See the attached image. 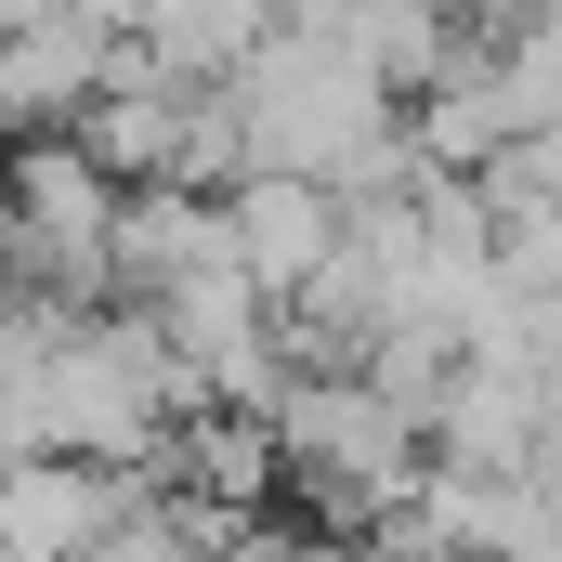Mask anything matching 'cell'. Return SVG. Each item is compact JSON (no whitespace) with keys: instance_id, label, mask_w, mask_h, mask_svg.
<instances>
[{"instance_id":"1","label":"cell","mask_w":562,"mask_h":562,"mask_svg":"<svg viewBox=\"0 0 562 562\" xmlns=\"http://www.w3.org/2000/svg\"><path fill=\"white\" fill-rule=\"evenodd\" d=\"M132 497L144 471H119V458H66V445L0 458V562H92Z\"/></svg>"},{"instance_id":"2","label":"cell","mask_w":562,"mask_h":562,"mask_svg":"<svg viewBox=\"0 0 562 562\" xmlns=\"http://www.w3.org/2000/svg\"><path fill=\"white\" fill-rule=\"evenodd\" d=\"M223 210H236V262L276 301H314V288L340 276V249H353V196L314 183V170H249Z\"/></svg>"}]
</instances>
